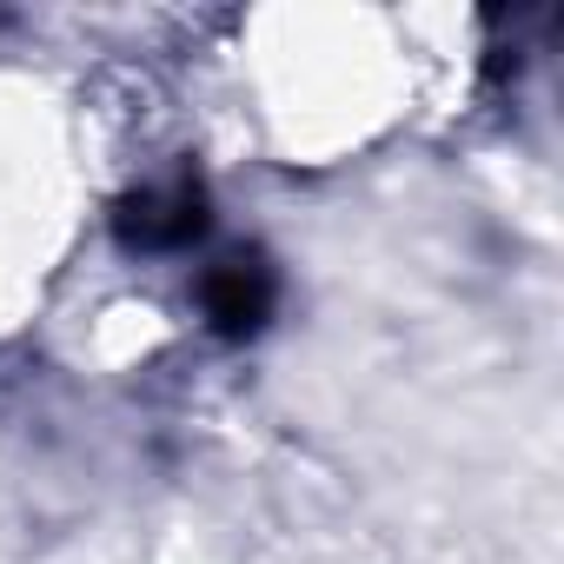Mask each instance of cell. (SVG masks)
<instances>
[{
  "label": "cell",
  "mask_w": 564,
  "mask_h": 564,
  "mask_svg": "<svg viewBox=\"0 0 564 564\" xmlns=\"http://www.w3.org/2000/svg\"><path fill=\"white\" fill-rule=\"evenodd\" d=\"M272 306H279V272L265 265V252H226L199 279V313L219 339H259Z\"/></svg>",
  "instance_id": "cell-2"
},
{
  "label": "cell",
  "mask_w": 564,
  "mask_h": 564,
  "mask_svg": "<svg viewBox=\"0 0 564 564\" xmlns=\"http://www.w3.org/2000/svg\"><path fill=\"white\" fill-rule=\"evenodd\" d=\"M206 226H213V213H206V186L186 180V173L127 193L120 213H113V232H120L127 252H180V246H193Z\"/></svg>",
  "instance_id": "cell-1"
}]
</instances>
